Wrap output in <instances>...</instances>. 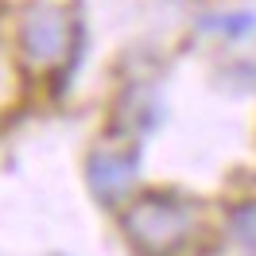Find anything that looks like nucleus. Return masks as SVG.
<instances>
[{
  "mask_svg": "<svg viewBox=\"0 0 256 256\" xmlns=\"http://www.w3.org/2000/svg\"><path fill=\"white\" fill-rule=\"evenodd\" d=\"M120 229L136 256H186L202 237V214L182 194L148 190L124 206Z\"/></svg>",
  "mask_w": 256,
  "mask_h": 256,
  "instance_id": "obj_1",
  "label": "nucleus"
},
{
  "mask_svg": "<svg viewBox=\"0 0 256 256\" xmlns=\"http://www.w3.org/2000/svg\"><path fill=\"white\" fill-rule=\"evenodd\" d=\"M74 8L62 4V0H35L24 16V58L39 70H50L62 58H70V47H74Z\"/></svg>",
  "mask_w": 256,
  "mask_h": 256,
  "instance_id": "obj_2",
  "label": "nucleus"
},
{
  "mask_svg": "<svg viewBox=\"0 0 256 256\" xmlns=\"http://www.w3.org/2000/svg\"><path fill=\"white\" fill-rule=\"evenodd\" d=\"M136 182V156L132 152H97L90 160V186L105 206L124 202Z\"/></svg>",
  "mask_w": 256,
  "mask_h": 256,
  "instance_id": "obj_3",
  "label": "nucleus"
},
{
  "mask_svg": "<svg viewBox=\"0 0 256 256\" xmlns=\"http://www.w3.org/2000/svg\"><path fill=\"white\" fill-rule=\"evenodd\" d=\"M233 233L240 244H252L256 248V206H240L233 214Z\"/></svg>",
  "mask_w": 256,
  "mask_h": 256,
  "instance_id": "obj_4",
  "label": "nucleus"
}]
</instances>
